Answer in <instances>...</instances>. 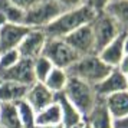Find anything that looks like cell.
Here are the masks:
<instances>
[{"instance_id":"34","label":"cell","mask_w":128,"mask_h":128,"mask_svg":"<svg viewBox=\"0 0 128 128\" xmlns=\"http://www.w3.org/2000/svg\"><path fill=\"white\" fill-rule=\"evenodd\" d=\"M82 128H91V127H89V125H88V124H86V122H85V121H84V127H82Z\"/></svg>"},{"instance_id":"23","label":"cell","mask_w":128,"mask_h":128,"mask_svg":"<svg viewBox=\"0 0 128 128\" xmlns=\"http://www.w3.org/2000/svg\"><path fill=\"white\" fill-rule=\"evenodd\" d=\"M16 108H18V114L23 128H36V112L24 99L16 102Z\"/></svg>"},{"instance_id":"18","label":"cell","mask_w":128,"mask_h":128,"mask_svg":"<svg viewBox=\"0 0 128 128\" xmlns=\"http://www.w3.org/2000/svg\"><path fill=\"white\" fill-rule=\"evenodd\" d=\"M104 12L115 20L122 32H128V0H111Z\"/></svg>"},{"instance_id":"21","label":"cell","mask_w":128,"mask_h":128,"mask_svg":"<svg viewBox=\"0 0 128 128\" xmlns=\"http://www.w3.org/2000/svg\"><path fill=\"white\" fill-rule=\"evenodd\" d=\"M68 79H69V76L66 74V70L53 66V69L50 70V74L48 75V78L45 79L43 84H45V86H46L50 92L60 94V92H64L65 86H66V84H68Z\"/></svg>"},{"instance_id":"16","label":"cell","mask_w":128,"mask_h":128,"mask_svg":"<svg viewBox=\"0 0 128 128\" xmlns=\"http://www.w3.org/2000/svg\"><path fill=\"white\" fill-rule=\"evenodd\" d=\"M28 88L18 82L0 79V104H16L24 99Z\"/></svg>"},{"instance_id":"2","label":"cell","mask_w":128,"mask_h":128,"mask_svg":"<svg viewBox=\"0 0 128 128\" xmlns=\"http://www.w3.org/2000/svg\"><path fill=\"white\" fill-rule=\"evenodd\" d=\"M112 68L105 65L99 56L95 55H88V56H81L74 65H70L66 69V74L69 78H76L81 81L86 82L89 85L95 86L96 84L104 79L105 76L111 72Z\"/></svg>"},{"instance_id":"22","label":"cell","mask_w":128,"mask_h":128,"mask_svg":"<svg viewBox=\"0 0 128 128\" xmlns=\"http://www.w3.org/2000/svg\"><path fill=\"white\" fill-rule=\"evenodd\" d=\"M0 16L4 19V22L23 24L24 12L10 3L9 0H0Z\"/></svg>"},{"instance_id":"6","label":"cell","mask_w":128,"mask_h":128,"mask_svg":"<svg viewBox=\"0 0 128 128\" xmlns=\"http://www.w3.org/2000/svg\"><path fill=\"white\" fill-rule=\"evenodd\" d=\"M92 26V33L94 39H95V50L96 53L105 48L110 42H112L116 36L122 33V30L120 29V26L116 24L114 19L108 16L105 12L96 13V16L91 22Z\"/></svg>"},{"instance_id":"30","label":"cell","mask_w":128,"mask_h":128,"mask_svg":"<svg viewBox=\"0 0 128 128\" xmlns=\"http://www.w3.org/2000/svg\"><path fill=\"white\" fill-rule=\"evenodd\" d=\"M114 128H128V115L120 120H114Z\"/></svg>"},{"instance_id":"15","label":"cell","mask_w":128,"mask_h":128,"mask_svg":"<svg viewBox=\"0 0 128 128\" xmlns=\"http://www.w3.org/2000/svg\"><path fill=\"white\" fill-rule=\"evenodd\" d=\"M55 102L59 105L64 128L72 127V125H76V124L84 122V116H82V114L76 110L74 105L70 104L69 101H68V98H66L62 92L55 95Z\"/></svg>"},{"instance_id":"14","label":"cell","mask_w":128,"mask_h":128,"mask_svg":"<svg viewBox=\"0 0 128 128\" xmlns=\"http://www.w3.org/2000/svg\"><path fill=\"white\" fill-rule=\"evenodd\" d=\"M84 121L91 128H114V120L101 98H98L94 108L84 116Z\"/></svg>"},{"instance_id":"20","label":"cell","mask_w":128,"mask_h":128,"mask_svg":"<svg viewBox=\"0 0 128 128\" xmlns=\"http://www.w3.org/2000/svg\"><path fill=\"white\" fill-rule=\"evenodd\" d=\"M0 128H23L16 104H0Z\"/></svg>"},{"instance_id":"27","label":"cell","mask_w":128,"mask_h":128,"mask_svg":"<svg viewBox=\"0 0 128 128\" xmlns=\"http://www.w3.org/2000/svg\"><path fill=\"white\" fill-rule=\"evenodd\" d=\"M9 2L13 3L16 7H19L20 10L26 12V10H29L30 7H33L35 4H38L39 2H42V0H9Z\"/></svg>"},{"instance_id":"35","label":"cell","mask_w":128,"mask_h":128,"mask_svg":"<svg viewBox=\"0 0 128 128\" xmlns=\"http://www.w3.org/2000/svg\"><path fill=\"white\" fill-rule=\"evenodd\" d=\"M127 91H128V76H127Z\"/></svg>"},{"instance_id":"12","label":"cell","mask_w":128,"mask_h":128,"mask_svg":"<svg viewBox=\"0 0 128 128\" xmlns=\"http://www.w3.org/2000/svg\"><path fill=\"white\" fill-rule=\"evenodd\" d=\"M55 95L56 94L50 92L43 82H35L33 85L28 88V92L24 96V101L35 110V112H39L43 108L49 106L55 102Z\"/></svg>"},{"instance_id":"13","label":"cell","mask_w":128,"mask_h":128,"mask_svg":"<svg viewBox=\"0 0 128 128\" xmlns=\"http://www.w3.org/2000/svg\"><path fill=\"white\" fill-rule=\"evenodd\" d=\"M124 36L125 32H122L116 36L112 42H110L105 48H102L96 55L99 56V59L104 62L105 65H108L110 68H118V65L121 62V59L124 58Z\"/></svg>"},{"instance_id":"1","label":"cell","mask_w":128,"mask_h":128,"mask_svg":"<svg viewBox=\"0 0 128 128\" xmlns=\"http://www.w3.org/2000/svg\"><path fill=\"white\" fill-rule=\"evenodd\" d=\"M95 16L96 13L91 7L82 4L69 10H64L53 22H50L42 30L45 32L48 39H64L66 35L72 33L78 28L91 23Z\"/></svg>"},{"instance_id":"9","label":"cell","mask_w":128,"mask_h":128,"mask_svg":"<svg viewBox=\"0 0 128 128\" xmlns=\"http://www.w3.org/2000/svg\"><path fill=\"white\" fill-rule=\"evenodd\" d=\"M30 28L22 23H4L0 24V53L10 49H18L23 38L29 33Z\"/></svg>"},{"instance_id":"3","label":"cell","mask_w":128,"mask_h":128,"mask_svg":"<svg viewBox=\"0 0 128 128\" xmlns=\"http://www.w3.org/2000/svg\"><path fill=\"white\" fill-rule=\"evenodd\" d=\"M62 94L68 98L70 104L81 112L82 116L86 115L98 101V96H96L92 85H89V84L81 81V79H76V78L68 79V84H66Z\"/></svg>"},{"instance_id":"17","label":"cell","mask_w":128,"mask_h":128,"mask_svg":"<svg viewBox=\"0 0 128 128\" xmlns=\"http://www.w3.org/2000/svg\"><path fill=\"white\" fill-rule=\"evenodd\" d=\"M104 104L112 116V120H120L128 115V91L115 92L104 98Z\"/></svg>"},{"instance_id":"33","label":"cell","mask_w":128,"mask_h":128,"mask_svg":"<svg viewBox=\"0 0 128 128\" xmlns=\"http://www.w3.org/2000/svg\"><path fill=\"white\" fill-rule=\"evenodd\" d=\"M84 127V122H81V124H76V125H72V127H66V128H82Z\"/></svg>"},{"instance_id":"4","label":"cell","mask_w":128,"mask_h":128,"mask_svg":"<svg viewBox=\"0 0 128 128\" xmlns=\"http://www.w3.org/2000/svg\"><path fill=\"white\" fill-rule=\"evenodd\" d=\"M62 12L64 7L56 0H42L24 12L23 24H26L30 29H43Z\"/></svg>"},{"instance_id":"24","label":"cell","mask_w":128,"mask_h":128,"mask_svg":"<svg viewBox=\"0 0 128 128\" xmlns=\"http://www.w3.org/2000/svg\"><path fill=\"white\" fill-rule=\"evenodd\" d=\"M33 64V75H35L36 82H45V79L48 78V75L50 74V70L53 69V65L50 64V60L48 58H45L43 55L38 56L36 59L32 60Z\"/></svg>"},{"instance_id":"29","label":"cell","mask_w":128,"mask_h":128,"mask_svg":"<svg viewBox=\"0 0 128 128\" xmlns=\"http://www.w3.org/2000/svg\"><path fill=\"white\" fill-rule=\"evenodd\" d=\"M118 69L121 70L124 75L128 76V55H124V58L121 59V62L118 65Z\"/></svg>"},{"instance_id":"5","label":"cell","mask_w":128,"mask_h":128,"mask_svg":"<svg viewBox=\"0 0 128 128\" xmlns=\"http://www.w3.org/2000/svg\"><path fill=\"white\" fill-rule=\"evenodd\" d=\"M42 55L49 59L55 68L65 70L81 58L64 39H48Z\"/></svg>"},{"instance_id":"19","label":"cell","mask_w":128,"mask_h":128,"mask_svg":"<svg viewBox=\"0 0 128 128\" xmlns=\"http://www.w3.org/2000/svg\"><path fill=\"white\" fill-rule=\"evenodd\" d=\"M36 127H50V125H59L62 124L60 110L56 102L50 104L49 106L43 108L42 111L36 112Z\"/></svg>"},{"instance_id":"11","label":"cell","mask_w":128,"mask_h":128,"mask_svg":"<svg viewBox=\"0 0 128 128\" xmlns=\"http://www.w3.org/2000/svg\"><path fill=\"white\" fill-rule=\"evenodd\" d=\"M0 79L4 81H13L22 84L24 86H30L35 84V75H33V64L29 59H22L12 68L0 74Z\"/></svg>"},{"instance_id":"10","label":"cell","mask_w":128,"mask_h":128,"mask_svg":"<svg viewBox=\"0 0 128 128\" xmlns=\"http://www.w3.org/2000/svg\"><path fill=\"white\" fill-rule=\"evenodd\" d=\"M94 89H95L96 96L101 99L115 92L127 91V75H124L118 68H114L102 81L94 86Z\"/></svg>"},{"instance_id":"7","label":"cell","mask_w":128,"mask_h":128,"mask_svg":"<svg viewBox=\"0 0 128 128\" xmlns=\"http://www.w3.org/2000/svg\"><path fill=\"white\" fill-rule=\"evenodd\" d=\"M64 40L75 50L79 56H88V55H95V39L92 33V26L91 23L84 24L81 28L74 30L72 33L66 35Z\"/></svg>"},{"instance_id":"26","label":"cell","mask_w":128,"mask_h":128,"mask_svg":"<svg viewBox=\"0 0 128 128\" xmlns=\"http://www.w3.org/2000/svg\"><path fill=\"white\" fill-rule=\"evenodd\" d=\"M111 0H85L84 4H86L88 7H91L95 13H101L105 10L106 4L110 3Z\"/></svg>"},{"instance_id":"25","label":"cell","mask_w":128,"mask_h":128,"mask_svg":"<svg viewBox=\"0 0 128 128\" xmlns=\"http://www.w3.org/2000/svg\"><path fill=\"white\" fill-rule=\"evenodd\" d=\"M20 60V55H19L18 49H10V50H4L0 53V74L12 68L13 65H16Z\"/></svg>"},{"instance_id":"8","label":"cell","mask_w":128,"mask_h":128,"mask_svg":"<svg viewBox=\"0 0 128 128\" xmlns=\"http://www.w3.org/2000/svg\"><path fill=\"white\" fill-rule=\"evenodd\" d=\"M46 40L48 38L42 29H30L29 33L24 36L23 40L18 46V52L20 58L33 60L38 56H40Z\"/></svg>"},{"instance_id":"31","label":"cell","mask_w":128,"mask_h":128,"mask_svg":"<svg viewBox=\"0 0 128 128\" xmlns=\"http://www.w3.org/2000/svg\"><path fill=\"white\" fill-rule=\"evenodd\" d=\"M124 52L125 55H128V32H125V36H124Z\"/></svg>"},{"instance_id":"28","label":"cell","mask_w":128,"mask_h":128,"mask_svg":"<svg viewBox=\"0 0 128 128\" xmlns=\"http://www.w3.org/2000/svg\"><path fill=\"white\" fill-rule=\"evenodd\" d=\"M56 2L64 7V10H69V9H74V7L82 6L85 0H56Z\"/></svg>"},{"instance_id":"32","label":"cell","mask_w":128,"mask_h":128,"mask_svg":"<svg viewBox=\"0 0 128 128\" xmlns=\"http://www.w3.org/2000/svg\"><path fill=\"white\" fill-rule=\"evenodd\" d=\"M36 128H64L62 124H59V125H50V127H36Z\"/></svg>"}]
</instances>
